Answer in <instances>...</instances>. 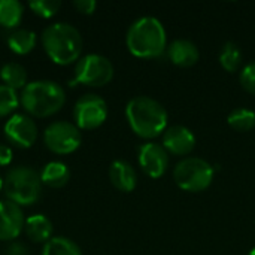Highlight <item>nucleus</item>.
<instances>
[{
	"mask_svg": "<svg viewBox=\"0 0 255 255\" xmlns=\"http://www.w3.org/2000/svg\"><path fill=\"white\" fill-rule=\"evenodd\" d=\"M126 117L131 130L143 139H154L167 128V111L160 102L148 96L131 99L127 103Z\"/></svg>",
	"mask_w": 255,
	"mask_h": 255,
	"instance_id": "f257e3e1",
	"label": "nucleus"
},
{
	"mask_svg": "<svg viewBox=\"0 0 255 255\" xmlns=\"http://www.w3.org/2000/svg\"><path fill=\"white\" fill-rule=\"evenodd\" d=\"M128 51L139 58H154L164 52L167 46L166 30L154 16H142L134 21L126 37Z\"/></svg>",
	"mask_w": 255,
	"mask_h": 255,
	"instance_id": "f03ea898",
	"label": "nucleus"
},
{
	"mask_svg": "<svg viewBox=\"0 0 255 255\" xmlns=\"http://www.w3.org/2000/svg\"><path fill=\"white\" fill-rule=\"evenodd\" d=\"M42 45L54 63L66 66L79 58L82 51V36L72 24L54 22L42 31Z\"/></svg>",
	"mask_w": 255,
	"mask_h": 255,
	"instance_id": "7ed1b4c3",
	"label": "nucleus"
},
{
	"mask_svg": "<svg viewBox=\"0 0 255 255\" xmlns=\"http://www.w3.org/2000/svg\"><path fill=\"white\" fill-rule=\"evenodd\" d=\"M19 102L30 115L43 118L54 115L63 108L66 93L60 84L49 79H39L28 82L22 88Z\"/></svg>",
	"mask_w": 255,
	"mask_h": 255,
	"instance_id": "20e7f679",
	"label": "nucleus"
},
{
	"mask_svg": "<svg viewBox=\"0 0 255 255\" xmlns=\"http://www.w3.org/2000/svg\"><path fill=\"white\" fill-rule=\"evenodd\" d=\"M3 191L7 200L18 206L33 205L42 194L40 173L28 166H16L6 173L3 179Z\"/></svg>",
	"mask_w": 255,
	"mask_h": 255,
	"instance_id": "39448f33",
	"label": "nucleus"
},
{
	"mask_svg": "<svg viewBox=\"0 0 255 255\" xmlns=\"http://www.w3.org/2000/svg\"><path fill=\"white\" fill-rule=\"evenodd\" d=\"M214 167L203 158L187 157L179 161L173 170L176 185L188 193H200L206 190L214 181Z\"/></svg>",
	"mask_w": 255,
	"mask_h": 255,
	"instance_id": "423d86ee",
	"label": "nucleus"
},
{
	"mask_svg": "<svg viewBox=\"0 0 255 255\" xmlns=\"http://www.w3.org/2000/svg\"><path fill=\"white\" fill-rule=\"evenodd\" d=\"M114 78L112 63L100 54H88L78 60L75 66V76L69 82L72 87L76 84L88 87H103Z\"/></svg>",
	"mask_w": 255,
	"mask_h": 255,
	"instance_id": "0eeeda50",
	"label": "nucleus"
},
{
	"mask_svg": "<svg viewBox=\"0 0 255 255\" xmlns=\"http://www.w3.org/2000/svg\"><path fill=\"white\" fill-rule=\"evenodd\" d=\"M82 136L76 124L69 121H54L43 131V142L46 148L55 154L64 155L76 151L81 145Z\"/></svg>",
	"mask_w": 255,
	"mask_h": 255,
	"instance_id": "6e6552de",
	"label": "nucleus"
},
{
	"mask_svg": "<svg viewBox=\"0 0 255 255\" xmlns=\"http://www.w3.org/2000/svg\"><path fill=\"white\" fill-rule=\"evenodd\" d=\"M108 117V105L97 94H84L73 106V120L81 130H93L105 123Z\"/></svg>",
	"mask_w": 255,
	"mask_h": 255,
	"instance_id": "1a4fd4ad",
	"label": "nucleus"
},
{
	"mask_svg": "<svg viewBox=\"0 0 255 255\" xmlns=\"http://www.w3.org/2000/svg\"><path fill=\"white\" fill-rule=\"evenodd\" d=\"M6 139L19 148H30L37 137V126L34 120L25 114L12 115L3 127Z\"/></svg>",
	"mask_w": 255,
	"mask_h": 255,
	"instance_id": "9d476101",
	"label": "nucleus"
},
{
	"mask_svg": "<svg viewBox=\"0 0 255 255\" xmlns=\"http://www.w3.org/2000/svg\"><path fill=\"white\" fill-rule=\"evenodd\" d=\"M139 164L148 176L161 178L169 167V152L160 143H143L139 148Z\"/></svg>",
	"mask_w": 255,
	"mask_h": 255,
	"instance_id": "9b49d317",
	"label": "nucleus"
},
{
	"mask_svg": "<svg viewBox=\"0 0 255 255\" xmlns=\"http://www.w3.org/2000/svg\"><path fill=\"white\" fill-rule=\"evenodd\" d=\"M21 206L10 200H0V241H12L24 229Z\"/></svg>",
	"mask_w": 255,
	"mask_h": 255,
	"instance_id": "f8f14e48",
	"label": "nucleus"
},
{
	"mask_svg": "<svg viewBox=\"0 0 255 255\" xmlns=\"http://www.w3.org/2000/svg\"><path fill=\"white\" fill-rule=\"evenodd\" d=\"M163 146L173 155H188L196 146V137L190 128L184 126H172L163 133Z\"/></svg>",
	"mask_w": 255,
	"mask_h": 255,
	"instance_id": "ddd939ff",
	"label": "nucleus"
},
{
	"mask_svg": "<svg viewBox=\"0 0 255 255\" xmlns=\"http://www.w3.org/2000/svg\"><path fill=\"white\" fill-rule=\"evenodd\" d=\"M109 179L117 190L124 193H131L137 184V175L134 167L124 160H115L111 164Z\"/></svg>",
	"mask_w": 255,
	"mask_h": 255,
	"instance_id": "4468645a",
	"label": "nucleus"
},
{
	"mask_svg": "<svg viewBox=\"0 0 255 255\" xmlns=\"http://www.w3.org/2000/svg\"><path fill=\"white\" fill-rule=\"evenodd\" d=\"M169 58L178 67H191L199 61L200 52L191 40L176 39L169 46Z\"/></svg>",
	"mask_w": 255,
	"mask_h": 255,
	"instance_id": "2eb2a0df",
	"label": "nucleus"
},
{
	"mask_svg": "<svg viewBox=\"0 0 255 255\" xmlns=\"http://www.w3.org/2000/svg\"><path fill=\"white\" fill-rule=\"evenodd\" d=\"M24 232L30 241L37 244H46L52 236V223L42 214L31 215L24 223Z\"/></svg>",
	"mask_w": 255,
	"mask_h": 255,
	"instance_id": "dca6fc26",
	"label": "nucleus"
},
{
	"mask_svg": "<svg viewBox=\"0 0 255 255\" xmlns=\"http://www.w3.org/2000/svg\"><path fill=\"white\" fill-rule=\"evenodd\" d=\"M69 179H70V170L61 161H49L48 164L43 166L40 172L42 184L51 188H61L69 182Z\"/></svg>",
	"mask_w": 255,
	"mask_h": 255,
	"instance_id": "f3484780",
	"label": "nucleus"
},
{
	"mask_svg": "<svg viewBox=\"0 0 255 255\" xmlns=\"http://www.w3.org/2000/svg\"><path fill=\"white\" fill-rule=\"evenodd\" d=\"M36 45V33L28 28H16L7 36V46L15 54H27Z\"/></svg>",
	"mask_w": 255,
	"mask_h": 255,
	"instance_id": "a211bd4d",
	"label": "nucleus"
},
{
	"mask_svg": "<svg viewBox=\"0 0 255 255\" xmlns=\"http://www.w3.org/2000/svg\"><path fill=\"white\" fill-rule=\"evenodd\" d=\"M0 78L4 82V85L18 90L24 88L27 85V72L22 64L16 61H7L0 69Z\"/></svg>",
	"mask_w": 255,
	"mask_h": 255,
	"instance_id": "6ab92c4d",
	"label": "nucleus"
},
{
	"mask_svg": "<svg viewBox=\"0 0 255 255\" xmlns=\"http://www.w3.org/2000/svg\"><path fill=\"white\" fill-rule=\"evenodd\" d=\"M24 6L18 0H0V24L3 27H16L22 18Z\"/></svg>",
	"mask_w": 255,
	"mask_h": 255,
	"instance_id": "aec40b11",
	"label": "nucleus"
},
{
	"mask_svg": "<svg viewBox=\"0 0 255 255\" xmlns=\"http://www.w3.org/2000/svg\"><path fill=\"white\" fill-rule=\"evenodd\" d=\"M42 255H82V253L73 241L63 236H55L45 244Z\"/></svg>",
	"mask_w": 255,
	"mask_h": 255,
	"instance_id": "412c9836",
	"label": "nucleus"
},
{
	"mask_svg": "<svg viewBox=\"0 0 255 255\" xmlns=\"http://www.w3.org/2000/svg\"><path fill=\"white\" fill-rule=\"evenodd\" d=\"M227 123L236 131H250L255 127V112L247 108H238L229 114Z\"/></svg>",
	"mask_w": 255,
	"mask_h": 255,
	"instance_id": "4be33fe9",
	"label": "nucleus"
},
{
	"mask_svg": "<svg viewBox=\"0 0 255 255\" xmlns=\"http://www.w3.org/2000/svg\"><path fill=\"white\" fill-rule=\"evenodd\" d=\"M220 64L226 72H236L242 64V51L235 42H226L220 51Z\"/></svg>",
	"mask_w": 255,
	"mask_h": 255,
	"instance_id": "5701e85b",
	"label": "nucleus"
},
{
	"mask_svg": "<svg viewBox=\"0 0 255 255\" xmlns=\"http://www.w3.org/2000/svg\"><path fill=\"white\" fill-rule=\"evenodd\" d=\"M19 99L16 94V90L7 87V85H0V117H6L10 112H13L18 108Z\"/></svg>",
	"mask_w": 255,
	"mask_h": 255,
	"instance_id": "b1692460",
	"label": "nucleus"
},
{
	"mask_svg": "<svg viewBox=\"0 0 255 255\" xmlns=\"http://www.w3.org/2000/svg\"><path fill=\"white\" fill-rule=\"evenodd\" d=\"M61 6L60 0H31L28 1V7L42 18L54 16Z\"/></svg>",
	"mask_w": 255,
	"mask_h": 255,
	"instance_id": "393cba45",
	"label": "nucleus"
},
{
	"mask_svg": "<svg viewBox=\"0 0 255 255\" xmlns=\"http://www.w3.org/2000/svg\"><path fill=\"white\" fill-rule=\"evenodd\" d=\"M241 85L244 87V90H247L248 93L255 96V61L247 64L242 72H241Z\"/></svg>",
	"mask_w": 255,
	"mask_h": 255,
	"instance_id": "a878e982",
	"label": "nucleus"
},
{
	"mask_svg": "<svg viewBox=\"0 0 255 255\" xmlns=\"http://www.w3.org/2000/svg\"><path fill=\"white\" fill-rule=\"evenodd\" d=\"M73 6L78 9V12L90 15V13H93L96 10L97 3L94 0H75L73 1Z\"/></svg>",
	"mask_w": 255,
	"mask_h": 255,
	"instance_id": "bb28decb",
	"label": "nucleus"
},
{
	"mask_svg": "<svg viewBox=\"0 0 255 255\" xmlns=\"http://www.w3.org/2000/svg\"><path fill=\"white\" fill-rule=\"evenodd\" d=\"M6 255H28V250L21 242H10V245L6 248Z\"/></svg>",
	"mask_w": 255,
	"mask_h": 255,
	"instance_id": "cd10ccee",
	"label": "nucleus"
},
{
	"mask_svg": "<svg viewBox=\"0 0 255 255\" xmlns=\"http://www.w3.org/2000/svg\"><path fill=\"white\" fill-rule=\"evenodd\" d=\"M12 161V149L7 145L0 143V164L6 166Z\"/></svg>",
	"mask_w": 255,
	"mask_h": 255,
	"instance_id": "c85d7f7f",
	"label": "nucleus"
},
{
	"mask_svg": "<svg viewBox=\"0 0 255 255\" xmlns=\"http://www.w3.org/2000/svg\"><path fill=\"white\" fill-rule=\"evenodd\" d=\"M3 188V179H1V176H0V190Z\"/></svg>",
	"mask_w": 255,
	"mask_h": 255,
	"instance_id": "c756f323",
	"label": "nucleus"
},
{
	"mask_svg": "<svg viewBox=\"0 0 255 255\" xmlns=\"http://www.w3.org/2000/svg\"><path fill=\"white\" fill-rule=\"evenodd\" d=\"M248 255H255V248H253V250H251V253H250Z\"/></svg>",
	"mask_w": 255,
	"mask_h": 255,
	"instance_id": "7c9ffc66",
	"label": "nucleus"
}]
</instances>
